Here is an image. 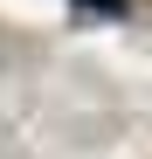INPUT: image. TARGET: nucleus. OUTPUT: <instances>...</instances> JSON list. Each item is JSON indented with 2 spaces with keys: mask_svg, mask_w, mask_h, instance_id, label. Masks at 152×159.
Returning a JSON list of instances; mask_svg holds the SVG:
<instances>
[{
  "mask_svg": "<svg viewBox=\"0 0 152 159\" xmlns=\"http://www.w3.org/2000/svg\"><path fill=\"white\" fill-rule=\"evenodd\" d=\"M76 7H90V14H124V0H76Z\"/></svg>",
  "mask_w": 152,
  "mask_h": 159,
  "instance_id": "1",
  "label": "nucleus"
}]
</instances>
